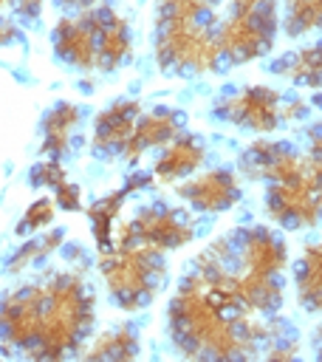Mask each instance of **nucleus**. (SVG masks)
I'll return each instance as SVG.
<instances>
[{"mask_svg": "<svg viewBox=\"0 0 322 362\" xmlns=\"http://www.w3.org/2000/svg\"><path fill=\"white\" fill-rule=\"evenodd\" d=\"M17 40H20V28H17L11 20L0 17V45H11V42H17Z\"/></svg>", "mask_w": 322, "mask_h": 362, "instance_id": "obj_26", "label": "nucleus"}, {"mask_svg": "<svg viewBox=\"0 0 322 362\" xmlns=\"http://www.w3.org/2000/svg\"><path fill=\"white\" fill-rule=\"evenodd\" d=\"M138 354V331L130 325V322H121L105 334L96 337L93 348H88V359H110V362H119V359H133Z\"/></svg>", "mask_w": 322, "mask_h": 362, "instance_id": "obj_19", "label": "nucleus"}, {"mask_svg": "<svg viewBox=\"0 0 322 362\" xmlns=\"http://www.w3.org/2000/svg\"><path fill=\"white\" fill-rule=\"evenodd\" d=\"M206 158V144L195 133H178L172 141L164 144V153L155 158V178L158 181H178L192 175Z\"/></svg>", "mask_w": 322, "mask_h": 362, "instance_id": "obj_14", "label": "nucleus"}, {"mask_svg": "<svg viewBox=\"0 0 322 362\" xmlns=\"http://www.w3.org/2000/svg\"><path fill=\"white\" fill-rule=\"evenodd\" d=\"M195 238V221L181 206H169L164 201L147 204L136 209V215L113 229V246L124 243H141L153 246L158 252L181 249Z\"/></svg>", "mask_w": 322, "mask_h": 362, "instance_id": "obj_9", "label": "nucleus"}, {"mask_svg": "<svg viewBox=\"0 0 322 362\" xmlns=\"http://www.w3.org/2000/svg\"><path fill=\"white\" fill-rule=\"evenodd\" d=\"M3 6H6V0H0V8H3Z\"/></svg>", "mask_w": 322, "mask_h": 362, "instance_id": "obj_29", "label": "nucleus"}, {"mask_svg": "<svg viewBox=\"0 0 322 362\" xmlns=\"http://www.w3.org/2000/svg\"><path fill=\"white\" fill-rule=\"evenodd\" d=\"M215 116L237 127L254 130V133H274L282 122L305 116V102L288 99L280 90L266 88V85H251V88H240L237 93L223 96L215 105Z\"/></svg>", "mask_w": 322, "mask_h": 362, "instance_id": "obj_7", "label": "nucleus"}, {"mask_svg": "<svg viewBox=\"0 0 322 362\" xmlns=\"http://www.w3.org/2000/svg\"><path fill=\"white\" fill-rule=\"evenodd\" d=\"M79 124H82V110L76 105L71 102L54 105L42 116V156L62 158L65 153H71L79 136Z\"/></svg>", "mask_w": 322, "mask_h": 362, "instance_id": "obj_15", "label": "nucleus"}, {"mask_svg": "<svg viewBox=\"0 0 322 362\" xmlns=\"http://www.w3.org/2000/svg\"><path fill=\"white\" fill-rule=\"evenodd\" d=\"M178 198H184L198 212H223L240 201V178L229 167H212L203 175H195L178 187Z\"/></svg>", "mask_w": 322, "mask_h": 362, "instance_id": "obj_11", "label": "nucleus"}, {"mask_svg": "<svg viewBox=\"0 0 322 362\" xmlns=\"http://www.w3.org/2000/svg\"><path fill=\"white\" fill-rule=\"evenodd\" d=\"M274 74H280L302 88L319 90V45H305L299 51L280 57L274 65Z\"/></svg>", "mask_w": 322, "mask_h": 362, "instance_id": "obj_18", "label": "nucleus"}, {"mask_svg": "<svg viewBox=\"0 0 322 362\" xmlns=\"http://www.w3.org/2000/svg\"><path fill=\"white\" fill-rule=\"evenodd\" d=\"M266 212L285 229H308L319 221V158L308 153L305 164L280 181L266 184Z\"/></svg>", "mask_w": 322, "mask_h": 362, "instance_id": "obj_8", "label": "nucleus"}, {"mask_svg": "<svg viewBox=\"0 0 322 362\" xmlns=\"http://www.w3.org/2000/svg\"><path fill=\"white\" fill-rule=\"evenodd\" d=\"M322 17V0H288L285 8V34L302 37L314 28H319Z\"/></svg>", "mask_w": 322, "mask_h": 362, "instance_id": "obj_21", "label": "nucleus"}, {"mask_svg": "<svg viewBox=\"0 0 322 362\" xmlns=\"http://www.w3.org/2000/svg\"><path fill=\"white\" fill-rule=\"evenodd\" d=\"M217 23L212 3L158 0L155 17V59L164 74L198 76L223 65L217 45Z\"/></svg>", "mask_w": 322, "mask_h": 362, "instance_id": "obj_2", "label": "nucleus"}, {"mask_svg": "<svg viewBox=\"0 0 322 362\" xmlns=\"http://www.w3.org/2000/svg\"><path fill=\"white\" fill-rule=\"evenodd\" d=\"M99 272H102L110 300L121 311L147 308L167 280L164 252L153 246H141V243L110 246L107 252H102Z\"/></svg>", "mask_w": 322, "mask_h": 362, "instance_id": "obj_5", "label": "nucleus"}, {"mask_svg": "<svg viewBox=\"0 0 322 362\" xmlns=\"http://www.w3.org/2000/svg\"><path fill=\"white\" fill-rule=\"evenodd\" d=\"M277 37V0H229L226 17L217 23V45L223 62L240 65L271 51Z\"/></svg>", "mask_w": 322, "mask_h": 362, "instance_id": "obj_6", "label": "nucleus"}, {"mask_svg": "<svg viewBox=\"0 0 322 362\" xmlns=\"http://www.w3.org/2000/svg\"><path fill=\"white\" fill-rule=\"evenodd\" d=\"M195 3H212V6H215V3H217V0H195Z\"/></svg>", "mask_w": 322, "mask_h": 362, "instance_id": "obj_28", "label": "nucleus"}, {"mask_svg": "<svg viewBox=\"0 0 322 362\" xmlns=\"http://www.w3.org/2000/svg\"><path fill=\"white\" fill-rule=\"evenodd\" d=\"M40 328L28 359H65L82 351L96 322V294L82 272H51L40 280Z\"/></svg>", "mask_w": 322, "mask_h": 362, "instance_id": "obj_3", "label": "nucleus"}, {"mask_svg": "<svg viewBox=\"0 0 322 362\" xmlns=\"http://www.w3.org/2000/svg\"><path fill=\"white\" fill-rule=\"evenodd\" d=\"M229 260L249 274L277 277L288 266V246L285 240L268 226H240L223 235Z\"/></svg>", "mask_w": 322, "mask_h": 362, "instance_id": "obj_10", "label": "nucleus"}, {"mask_svg": "<svg viewBox=\"0 0 322 362\" xmlns=\"http://www.w3.org/2000/svg\"><path fill=\"white\" fill-rule=\"evenodd\" d=\"M54 54L76 71H116L130 57L127 20L110 6H88L62 17L51 34Z\"/></svg>", "mask_w": 322, "mask_h": 362, "instance_id": "obj_4", "label": "nucleus"}, {"mask_svg": "<svg viewBox=\"0 0 322 362\" xmlns=\"http://www.w3.org/2000/svg\"><path fill=\"white\" fill-rule=\"evenodd\" d=\"M141 116V105L136 99H119L107 105L96 119H93V153L102 158L121 156L136 119Z\"/></svg>", "mask_w": 322, "mask_h": 362, "instance_id": "obj_12", "label": "nucleus"}, {"mask_svg": "<svg viewBox=\"0 0 322 362\" xmlns=\"http://www.w3.org/2000/svg\"><path fill=\"white\" fill-rule=\"evenodd\" d=\"M54 221V201L51 198H37L28 209H25V215L20 218V226H17V232L23 235V232H37V229H42L45 223H51Z\"/></svg>", "mask_w": 322, "mask_h": 362, "instance_id": "obj_23", "label": "nucleus"}, {"mask_svg": "<svg viewBox=\"0 0 322 362\" xmlns=\"http://www.w3.org/2000/svg\"><path fill=\"white\" fill-rule=\"evenodd\" d=\"M144 184H150L147 175H133V178L127 181V187H121V189H116V192L99 198L96 204H90L88 218H90V226H93L96 246H99L102 252H107V249L113 246V229H116V218H119V212H121V206H124V198H127L133 189H141Z\"/></svg>", "mask_w": 322, "mask_h": 362, "instance_id": "obj_16", "label": "nucleus"}, {"mask_svg": "<svg viewBox=\"0 0 322 362\" xmlns=\"http://www.w3.org/2000/svg\"><path fill=\"white\" fill-rule=\"evenodd\" d=\"M28 178H31L34 187H51V189H56L62 181H68V170H65L62 158H51V156H48V158H42L40 164L31 167Z\"/></svg>", "mask_w": 322, "mask_h": 362, "instance_id": "obj_22", "label": "nucleus"}, {"mask_svg": "<svg viewBox=\"0 0 322 362\" xmlns=\"http://www.w3.org/2000/svg\"><path fill=\"white\" fill-rule=\"evenodd\" d=\"M167 331L178 354L189 359H249L268 351L277 342H291V337H282V322L274 317H257L249 322H237L215 311L201 291L181 280L175 297L167 308Z\"/></svg>", "mask_w": 322, "mask_h": 362, "instance_id": "obj_1", "label": "nucleus"}, {"mask_svg": "<svg viewBox=\"0 0 322 362\" xmlns=\"http://www.w3.org/2000/svg\"><path fill=\"white\" fill-rule=\"evenodd\" d=\"M181 130H184V113L175 107H155L150 113H141L133 124V133H130L124 150H121V158L136 161L147 150L164 147L167 141H172Z\"/></svg>", "mask_w": 322, "mask_h": 362, "instance_id": "obj_13", "label": "nucleus"}, {"mask_svg": "<svg viewBox=\"0 0 322 362\" xmlns=\"http://www.w3.org/2000/svg\"><path fill=\"white\" fill-rule=\"evenodd\" d=\"M6 6H11L20 20H37L40 8H42V0H6Z\"/></svg>", "mask_w": 322, "mask_h": 362, "instance_id": "obj_25", "label": "nucleus"}, {"mask_svg": "<svg viewBox=\"0 0 322 362\" xmlns=\"http://www.w3.org/2000/svg\"><path fill=\"white\" fill-rule=\"evenodd\" d=\"M96 0H59V6H65V8H88V6H93Z\"/></svg>", "mask_w": 322, "mask_h": 362, "instance_id": "obj_27", "label": "nucleus"}, {"mask_svg": "<svg viewBox=\"0 0 322 362\" xmlns=\"http://www.w3.org/2000/svg\"><path fill=\"white\" fill-rule=\"evenodd\" d=\"M54 192H56V204H59V206H65V209H79L82 192H79V187H76L73 181H62Z\"/></svg>", "mask_w": 322, "mask_h": 362, "instance_id": "obj_24", "label": "nucleus"}, {"mask_svg": "<svg viewBox=\"0 0 322 362\" xmlns=\"http://www.w3.org/2000/svg\"><path fill=\"white\" fill-rule=\"evenodd\" d=\"M65 240V235H62V229H51L45 238H37V240H28L25 246H20L14 255H11V260H8V274H20L23 269H28L31 263H37V260H42L45 255H51L59 243Z\"/></svg>", "mask_w": 322, "mask_h": 362, "instance_id": "obj_20", "label": "nucleus"}, {"mask_svg": "<svg viewBox=\"0 0 322 362\" xmlns=\"http://www.w3.org/2000/svg\"><path fill=\"white\" fill-rule=\"evenodd\" d=\"M294 286H297V300L311 311L316 314L319 311V303H322V252H319V243H308L302 257L297 260L294 266Z\"/></svg>", "mask_w": 322, "mask_h": 362, "instance_id": "obj_17", "label": "nucleus"}]
</instances>
